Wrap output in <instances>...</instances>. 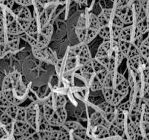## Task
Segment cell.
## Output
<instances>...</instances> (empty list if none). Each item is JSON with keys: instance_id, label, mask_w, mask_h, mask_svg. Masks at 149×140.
Instances as JSON below:
<instances>
[{"instance_id": "1", "label": "cell", "mask_w": 149, "mask_h": 140, "mask_svg": "<svg viewBox=\"0 0 149 140\" xmlns=\"http://www.w3.org/2000/svg\"><path fill=\"white\" fill-rule=\"evenodd\" d=\"M2 92L11 104L19 105L26 98V88L21 79V75L13 72L6 76L2 82Z\"/></svg>"}, {"instance_id": "2", "label": "cell", "mask_w": 149, "mask_h": 140, "mask_svg": "<svg viewBox=\"0 0 149 140\" xmlns=\"http://www.w3.org/2000/svg\"><path fill=\"white\" fill-rule=\"evenodd\" d=\"M43 115L47 122L54 128L61 126L67 121V113L65 107H54L45 101L43 102Z\"/></svg>"}, {"instance_id": "3", "label": "cell", "mask_w": 149, "mask_h": 140, "mask_svg": "<svg viewBox=\"0 0 149 140\" xmlns=\"http://www.w3.org/2000/svg\"><path fill=\"white\" fill-rule=\"evenodd\" d=\"M44 120L43 103L33 102L26 107V121L33 129L39 131L40 126Z\"/></svg>"}, {"instance_id": "4", "label": "cell", "mask_w": 149, "mask_h": 140, "mask_svg": "<svg viewBox=\"0 0 149 140\" xmlns=\"http://www.w3.org/2000/svg\"><path fill=\"white\" fill-rule=\"evenodd\" d=\"M54 28L51 24H48L46 26L41 28L38 33L36 34V46L37 49H44L48 47L50 41L51 40Z\"/></svg>"}, {"instance_id": "5", "label": "cell", "mask_w": 149, "mask_h": 140, "mask_svg": "<svg viewBox=\"0 0 149 140\" xmlns=\"http://www.w3.org/2000/svg\"><path fill=\"white\" fill-rule=\"evenodd\" d=\"M70 51H72L76 55L78 65H79V69L81 66H83L86 63L92 59L91 53H90L89 49L88 48V44L80 42L79 45L72 48Z\"/></svg>"}, {"instance_id": "6", "label": "cell", "mask_w": 149, "mask_h": 140, "mask_svg": "<svg viewBox=\"0 0 149 140\" xmlns=\"http://www.w3.org/2000/svg\"><path fill=\"white\" fill-rule=\"evenodd\" d=\"M113 88H115L117 91H118L124 97L127 96L130 91L128 80L117 71L114 72Z\"/></svg>"}, {"instance_id": "7", "label": "cell", "mask_w": 149, "mask_h": 140, "mask_svg": "<svg viewBox=\"0 0 149 140\" xmlns=\"http://www.w3.org/2000/svg\"><path fill=\"white\" fill-rule=\"evenodd\" d=\"M31 128L30 125L25 121L15 120L11 124V134L14 139H24V135Z\"/></svg>"}, {"instance_id": "8", "label": "cell", "mask_w": 149, "mask_h": 140, "mask_svg": "<svg viewBox=\"0 0 149 140\" xmlns=\"http://www.w3.org/2000/svg\"><path fill=\"white\" fill-rule=\"evenodd\" d=\"M114 12L124 24H134V15L132 6H116Z\"/></svg>"}, {"instance_id": "9", "label": "cell", "mask_w": 149, "mask_h": 140, "mask_svg": "<svg viewBox=\"0 0 149 140\" xmlns=\"http://www.w3.org/2000/svg\"><path fill=\"white\" fill-rule=\"evenodd\" d=\"M101 91L105 101L116 107L119 105L124 98V96L121 95L114 88H102Z\"/></svg>"}, {"instance_id": "10", "label": "cell", "mask_w": 149, "mask_h": 140, "mask_svg": "<svg viewBox=\"0 0 149 140\" xmlns=\"http://www.w3.org/2000/svg\"><path fill=\"white\" fill-rule=\"evenodd\" d=\"M118 48L124 55V58L129 59L130 58L139 55V48L136 46L134 43L131 42H127V41L118 40Z\"/></svg>"}, {"instance_id": "11", "label": "cell", "mask_w": 149, "mask_h": 140, "mask_svg": "<svg viewBox=\"0 0 149 140\" xmlns=\"http://www.w3.org/2000/svg\"><path fill=\"white\" fill-rule=\"evenodd\" d=\"M116 107H117L114 106L106 101L99 104L98 111L102 114L109 125L113 122L114 119H115Z\"/></svg>"}, {"instance_id": "12", "label": "cell", "mask_w": 149, "mask_h": 140, "mask_svg": "<svg viewBox=\"0 0 149 140\" xmlns=\"http://www.w3.org/2000/svg\"><path fill=\"white\" fill-rule=\"evenodd\" d=\"M31 50H32L33 55L37 59L48 63H52L54 64H56V63L57 59L55 58L53 53L47 49V48L44 49H37V48H31Z\"/></svg>"}, {"instance_id": "13", "label": "cell", "mask_w": 149, "mask_h": 140, "mask_svg": "<svg viewBox=\"0 0 149 140\" xmlns=\"http://www.w3.org/2000/svg\"><path fill=\"white\" fill-rule=\"evenodd\" d=\"M75 32L80 42L85 43L87 33V15L83 14L81 15L75 28Z\"/></svg>"}, {"instance_id": "14", "label": "cell", "mask_w": 149, "mask_h": 140, "mask_svg": "<svg viewBox=\"0 0 149 140\" xmlns=\"http://www.w3.org/2000/svg\"><path fill=\"white\" fill-rule=\"evenodd\" d=\"M89 133L88 135H91V138L93 139L110 138L108 127L104 125H97L90 127Z\"/></svg>"}, {"instance_id": "15", "label": "cell", "mask_w": 149, "mask_h": 140, "mask_svg": "<svg viewBox=\"0 0 149 140\" xmlns=\"http://www.w3.org/2000/svg\"><path fill=\"white\" fill-rule=\"evenodd\" d=\"M114 15H115V12H114L113 9L112 8L103 9L97 15L100 26H111V23Z\"/></svg>"}, {"instance_id": "16", "label": "cell", "mask_w": 149, "mask_h": 140, "mask_svg": "<svg viewBox=\"0 0 149 140\" xmlns=\"http://www.w3.org/2000/svg\"><path fill=\"white\" fill-rule=\"evenodd\" d=\"M4 37L10 51L11 53L16 52L19 47L20 35H15V34H11L5 32Z\"/></svg>"}, {"instance_id": "17", "label": "cell", "mask_w": 149, "mask_h": 140, "mask_svg": "<svg viewBox=\"0 0 149 140\" xmlns=\"http://www.w3.org/2000/svg\"><path fill=\"white\" fill-rule=\"evenodd\" d=\"M13 11L14 14L15 15L16 18H19V19L30 21L33 18L28 7L19 6L18 8L13 10Z\"/></svg>"}, {"instance_id": "18", "label": "cell", "mask_w": 149, "mask_h": 140, "mask_svg": "<svg viewBox=\"0 0 149 140\" xmlns=\"http://www.w3.org/2000/svg\"><path fill=\"white\" fill-rule=\"evenodd\" d=\"M97 125H104L108 127L109 123L107 122L102 114L99 111H96L91 115L90 118V127Z\"/></svg>"}, {"instance_id": "19", "label": "cell", "mask_w": 149, "mask_h": 140, "mask_svg": "<svg viewBox=\"0 0 149 140\" xmlns=\"http://www.w3.org/2000/svg\"><path fill=\"white\" fill-rule=\"evenodd\" d=\"M100 28V24L99 22L97 15L94 13H89L87 15V29L90 31H97L98 33Z\"/></svg>"}, {"instance_id": "20", "label": "cell", "mask_w": 149, "mask_h": 140, "mask_svg": "<svg viewBox=\"0 0 149 140\" xmlns=\"http://www.w3.org/2000/svg\"><path fill=\"white\" fill-rule=\"evenodd\" d=\"M108 129L110 133V139H126L124 129L118 125L110 123L108 125Z\"/></svg>"}, {"instance_id": "21", "label": "cell", "mask_w": 149, "mask_h": 140, "mask_svg": "<svg viewBox=\"0 0 149 140\" xmlns=\"http://www.w3.org/2000/svg\"><path fill=\"white\" fill-rule=\"evenodd\" d=\"M98 35L104 40H111L112 39V27L110 26H100L98 31Z\"/></svg>"}, {"instance_id": "22", "label": "cell", "mask_w": 149, "mask_h": 140, "mask_svg": "<svg viewBox=\"0 0 149 140\" xmlns=\"http://www.w3.org/2000/svg\"><path fill=\"white\" fill-rule=\"evenodd\" d=\"M19 105L15 104H10L8 107L5 109L4 112H6L13 121L16 120L17 115H18V110H19Z\"/></svg>"}, {"instance_id": "23", "label": "cell", "mask_w": 149, "mask_h": 140, "mask_svg": "<svg viewBox=\"0 0 149 140\" xmlns=\"http://www.w3.org/2000/svg\"><path fill=\"white\" fill-rule=\"evenodd\" d=\"M4 35L0 37V58H2L4 57H5L8 53H12L10 51V50L8 49Z\"/></svg>"}, {"instance_id": "24", "label": "cell", "mask_w": 149, "mask_h": 140, "mask_svg": "<svg viewBox=\"0 0 149 140\" xmlns=\"http://www.w3.org/2000/svg\"><path fill=\"white\" fill-rule=\"evenodd\" d=\"M13 120L5 112L0 110V123L3 127L10 125Z\"/></svg>"}, {"instance_id": "25", "label": "cell", "mask_w": 149, "mask_h": 140, "mask_svg": "<svg viewBox=\"0 0 149 140\" xmlns=\"http://www.w3.org/2000/svg\"><path fill=\"white\" fill-rule=\"evenodd\" d=\"M16 120L26 121V107H19V110H18Z\"/></svg>"}, {"instance_id": "26", "label": "cell", "mask_w": 149, "mask_h": 140, "mask_svg": "<svg viewBox=\"0 0 149 140\" xmlns=\"http://www.w3.org/2000/svg\"><path fill=\"white\" fill-rule=\"evenodd\" d=\"M14 2L18 4L19 6L28 7L32 5L31 0H14Z\"/></svg>"}, {"instance_id": "27", "label": "cell", "mask_w": 149, "mask_h": 140, "mask_svg": "<svg viewBox=\"0 0 149 140\" xmlns=\"http://www.w3.org/2000/svg\"><path fill=\"white\" fill-rule=\"evenodd\" d=\"M142 45H145V46L146 47H148L149 48V33L148 34V36L146 37L145 39H143V42H142Z\"/></svg>"}, {"instance_id": "28", "label": "cell", "mask_w": 149, "mask_h": 140, "mask_svg": "<svg viewBox=\"0 0 149 140\" xmlns=\"http://www.w3.org/2000/svg\"><path fill=\"white\" fill-rule=\"evenodd\" d=\"M147 61H148V64H149V57L147 58Z\"/></svg>"}]
</instances>
